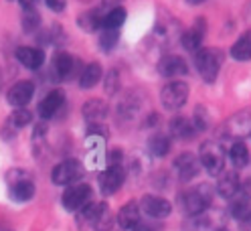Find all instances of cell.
<instances>
[{
	"instance_id": "1",
	"label": "cell",
	"mask_w": 251,
	"mask_h": 231,
	"mask_svg": "<svg viewBox=\"0 0 251 231\" xmlns=\"http://www.w3.org/2000/svg\"><path fill=\"white\" fill-rule=\"evenodd\" d=\"M211 201H213V189L209 184H201V187L180 195V209L188 217H197V215L205 213L209 209Z\"/></svg>"
},
{
	"instance_id": "2",
	"label": "cell",
	"mask_w": 251,
	"mask_h": 231,
	"mask_svg": "<svg viewBox=\"0 0 251 231\" xmlns=\"http://www.w3.org/2000/svg\"><path fill=\"white\" fill-rule=\"evenodd\" d=\"M195 63H197V69L202 79L215 81L219 71H221V65H223V53L219 49H199Z\"/></svg>"
},
{
	"instance_id": "3",
	"label": "cell",
	"mask_w": 251,
	"mask_h": 231,
	"mask_svg": "<svg viewBox=\"0 0 251 231\" xmlns=\"http://www.w3.org/2000/svg\"><path fill=\"white\" fill-rule=\"evenodd\" d=\"M85 173V166L77 160V158H67L59 162L53 173H51V180L55 184H59V187H71L73 182H77Z\"/></svg>"
},
{
	"instance_id": "4",
	"label": "cell",
	"mask_w": 251,
	"mask_h": 231,
	"mask_svg": "<svg viewBox=\"0 0 251 231\" xmlns=\"http://www.w3.org/2000/svg\"><path fill=\"white\" fill-rule=\"evenodd\" d=\"M199 160L211 175H221L225 168V150L219 142H202L199 150Z\"/></svg>"
},
{
	"instance_id": "5",
	"label": "cell",
	"mask_w": 251,
	"mask_h": 231,
	"mask_svg": "<svg viewBox=\"0 0 251 231\" xmlns=\"http://www.w3.org/2000/svg\"><path fill=\"white\" fill-rule=\"evenodd\" d=\"M6 179L10 184V197L17 203H26L35 197V182L28 179L25 171H10Z\"/></svg>"
},
{
	"instance_id": "6",
	"label": "cell",
	"mask_w": 251,
	"mask_h": 231,
	"mask_svg": "<svg viewBox=\"0 0 251 231\" xmlns=\"http://www.w3.org/2000/svg\"><path fill=\"white\" fill-rule=\"evenodd\" d=\"M188 91H191V89H188V83L186 81H170L160 91L162 105L168 107V110H178V107H182L186 103Z\"/></svg>"
},
{
	"instance_id": "7",
	"label": "cell",
	"mask_w": 251,
	"mask_h": 231,
	"mask_svg": "<svg viewBox=\"0 0 251 231\" xmlns=\"http://www.w3.org/2000/svg\"><path fill=\"white\" fill-rule=\"evenodd\" d=\"M91 195H93V191L89 184H71V187H67V191L63 193L61 203L67 211H79L87 203H91Z\"/></svg>"
},
{
	"instance_id": "8",
	"label": "cell",
	"mask_w": 251,
	"mask_h": 231,
	"mask_svg": "<svg viewBox=\"0 0 251 231\" xmlns=\"http://www.w3.org/2000/svg\"><path fill=\"white\" fill-rule=\"evenodd\" d=\"M81 69H83L81 61L75 55L65 53V51L55 55V73L61 77V79H75V77L81 75Z\"/></svg>"
},
{
	"instance_id": "9",
	"label": "cell",
	"mask_w": 251,
	"mask_h": 231,
	"mask_svg": "<svg viewBox=\"0 0 251 231\" xmlns=\"http://www.w3.org/2000/svg\"><path fill=\"white\" fill-rule=\"evenodd\" d=\"M231 215L235 219H247L251 217V180H247L239 191L231 199Z\"/></svg>"
},
{
	"instance_id": "10",
	"label": "cell",
	"mask_w": 251,
	"mask_h": 231,
	"mask_svg": "<svg viewBox=\"0 0 251 231\" xmlns=\"http://www.w3.org/2000/svg\"><path fill=\"white\" fill-rule=\"evenodd\" d=\"M33 94H35V83L28 79H21L6 91V100L10 105L19 110V107H26V103L33 100Z\"/></svg>"
},
{
	"instance_id": "11",
	"label": "cell",
	"mask_w": 251,
	"mask_h": 231,
	"mask_svg": "<svg viewBox=\"0 0 251 231\" xmlns=\"http://www.w3.org/2000/svg\"><path fill=\"white\" fill-rule=\"evenodd\" d=\"M124 180H126V171H124L122 164L107 166L100 177V189H101L103 195H114L124 184Z\"/></svg>"
},
{
	"instance_id": "12",
	"label": "cell",
	"mask_w": 251,
	"mask_h": 231,
	"mask_svg": "<svg viewBox=\"0 0 251 231\" xmlns=\"http://www.w3.org/2000/svg\"><path fill=\"white\" fill-rule=\"evenodd\" d=\"M140 211H144L148 217L152 219H164L172 213V205L162 197H156V195H146L140 203Z\"/></svg>"
},
{
	"instance_id": "13",
	"label": "cell",
	"mask_w": 251,
	"mask_h": 231,
	"mask_svg": "<svg viewBox=\"0 0 251 231\" xmlns=\"http://www.w3.org/2000/svg\"><path fill=\"white\" fill-rule=\"evenodd\" d=\"M175 168H176L180 180H193L199 175L201 160L195 156L193 152H182L180 156L175 160Z\"/></svg>"
},
{
	"instance_id": "14",
	"label": "cell",
	"mask_w": 251,
	"mask_h": 231,
	"mask_svg": "<svg viewBox=\"0 0 251 231\" xmlns=\"http://www.w3.org/2000/svg\"><path fill=\"white\" fill-rule=\"evenodd\" d=\"M65 103V94H63L61 89H51L49 94H47L41 102H39V116L43 120H49L53 118L61 107Z\"/></svg>"
},
{
	"instance_id": "15",
	"label": "cell",
	"mask_w": 251,
	"mask_h": 231,
	"mask_svg": "<svg viewBox=\"0 0 251 231\" xmlns=\"http://www.w3.org/2000/svg\"><path fill=\"white\" fill-rule=\"evenodd\" d=\"M227 134L233 138H243L251 134V110H241L227 120Z\"/></svg>"
},
{
	"instance_id": "16",
	"label": "cell",
	"mask_w": 251,
	"mask_h": 231,
	"mask_svg": "<svg viewBox=\"0 0 251 231\" xmlns=\"http://www.w3.org/2000/svg\"><path fill=\"white\" fill-rule=\"evenodd\" d=\"M205 33H207V23H205V19L195 21V25L180 37L182 47L188 49V51H197V49H201L202 39H205Z\"/></svg>"
},
{
	"instance_id": "17",
	"label": "cell",
	"mask_w": 251,
	"mask_h": 231,
	"mask_svg": "<svg viewBox=\"0 0 251 231\" xmlns=\"http://www.w3.org/2000/svg\"><path fill=\"white\" fill-rule=\"evenodd\" d=\"M158 73L162 77H180L186 73V63L178 55H166L158 61Z\"/></svg>"
},
{
	"instance_id": "18",
	"label": "cell",
	"mask_w": 251,
	"mask_h": 231,
	"mask_svg": "<svg viewBox=\"0 0 251 231\" xmlns=\"http://www.w3.org/2000/svg\"><path fill=\"white\" fill-rule=\"evenodd\" d=\"M17 59L26 69H39L45 63V51L39 49V47H19L17 49Z\"/></svg>"
},
{
	"instance_id": "19",
	"label": "cell",
	"mask_w": 251,
	"mask_h": 231,
	"mask_svg": "<svg viewBox=\"0 0 251 231\" xmlns=\"http://www.w3.org/2000/svg\"><path fill=\"white\" fill-rule=\"evenodd\" d=\"M241 182H239V177L237 173H223L221 177H219V182H217V193L221 195L223 199H233L235 193L239 191Z\"/></svg>"
},
{
	"instance_id": "20",
	"label": "cell",
	"mask_w": 251,
	"mask_h": 231,
	"mask_svg": "<svg viewBox=\"0 0 251 231\" xmlns=\"http://www.w3.org/2000/svg\"><path fill=\"white\" fill-rule=\"evenodd\" d=\"M107 116V103L101 100H89L83 103V118L89 124H100Z\"/></svg>"
},
{
	"instance_id": "21",
	"label": "cell",
	"mask_w": 251,
	"mask_h": 231,
	"mask_svg": "<svg viewBox=\"0 0 251 231\" xmlns=\"http://www.w3.org/2000/svg\"><path fill=\"white\" fill-rule=\"evenodd\" d=\"M138 221H140V205L134 201L126 203L118 213V225L122 229H134Z\"/></svg>"
},
{
	"instance_id": "22",
	"label": "cell",
	"mask_w": 251,
	"mask_h": 231,
	"mask_svg": "<svg viewBox=\"0 0 251 231\" xmlns=\"http://www.w3.org/2000/svg\"><path fill=\"white\" fill-rule=\"evenodd\" d=\"M101 77H103V69L100 63H87L83 65L81 69V75H79V85L83 89H91V87H96L100 81H101Z\"/></svg>"
},
{
	"instance_id": "23",
	"label": "cell",
	"mask_w": 251,
	"mask_h": 231,
	"mask_svg": "<svg viewBox=\"0 0 251 231\" xmlns=\"http://www.w3.org/2000/svg\"><path fill=\"white\" fill-rule=\"evenodd\" d=\"M103 207H105V203H87L83 209H79V215H77L79 227H93V223L100 217Z\"/></svg>"
},
{
	"instance_id": "24",
	"label": "cell",
	"mask_w": 251,
	"mask_h": 231,
	"mask_svg": "<svg viewBox=\"0 0 251 231\" xmlns=\"http://www.w3.org/2000/svg\"><path fill=\"white\" fill-rule=\"evenodd\" d=\"M170 134L178 138V140H184V138H191L195 134V128H193V122L188 120V118H175L170 122V126H168Z\"/></svg>"
},
{
	"instance_id": "25",
	"label": "cell",
	"mask_w": 251,
	"mask_h": 231,
	"mask_svg": "<svg viewBox=\"0 0 251 231\" xmlns=\"http://www.w3.org/2000/svg\"><path fill=\"white\" fill-rule=\"evenodd\" d=\"M138 107H140L138 98L132 94V91H128V94H126V96L120 100V103H118V116H120L122 120H132L134 114L138 112Z\"/></svg>"
},
{
	"instance_id": "26",
	"label": "cell",
	"mask_w": 251,
	"mask_h": 231,
	"mask_svg": "<svg viewBox=\"0 0 251 231\" xmlns=\"http://www.w3.org/2000/svg\"><path fill=\"white\" fill-rule=\"evenodd\" d=\"M124 21H126V8L118 6V8H112V10H107L103 14V17H101V26L105 30H120Z\"/></svg>"
},
{
	"instance_id": "27",
	"label": "cell",
	"mask_w": 251,
	"mask_h": 231,
	"mask_svg": "<svg viewBox=\"0 0 251 231\" xmlns=\"http://www.w3.org/2000/svg\"><path fill=\"white\" fill-rule=\"evenodd\" d=\"M231 57L237 59V61L251 59V30H247V33H243L237 39V43H235L233 49H231Z\"/></svg>"
},
{
	"instance_id": "28",
	"label": "cell",
	"mask_w": 251,
	"mask_h": 231,
	"mask_svg": "<svg viewBox=\"0 0 251 231\" xmlns=\"http://www.w3.org/2000/svg\"><path fill=\"white\" fill-rule=\"evenodd\" d=\"M21 23H23L25 33H37V30H39V26H41V14H39L37 6H28V8H23V14H21Z\"/></svg>"
},
{
	"instance_id": "29",
	"label": "cell",
	"mask_w": 251,
	"mask_h": 231,
	"mask_svg": "<svg viewBox=\"0 0 251 231\" xmlns=\"http://www.w3.org/2000/svg\"><path fill=\"white\" fill-rule=\"evenodd\" d=\"M30 122H33V114H30V110H26V107H19V110H14L8 116V120L4 122V124H8L14 132H19L21 128L28 126Z\"/></svg>"
},
{
	"instance_id": "30",
	"label": "cell",
	"mask_w": 251,
	"mask_h": 231,
	"mask_svg": "<svg viewBox=\"0 0 251 231\" xmlns=\"http://www.w3.org/2000/svg\"><path fill=\"white\" fill-rule=\"evenodd\" d=\"M229 158H231L235 168L247 166V162H249V150H247V146L243 142H235L231 146V150H229Z\"/></svg>"
},
{
	"instance_id": "31",
	"label": "cell",
	"mask_w": 251,
	"mask_h": 231,
	"mask_svg": "<svg viewBox=\"0 0 251 231\" xmlns=\"http://www.w3.org/2000/svg\"><path fill=\"white\" fill-rule=\"evenodd\" d=\"M77 23H79V26L83 30H87V33H93L96 28L101 26V12L96 8V10H87L83 12L79 19H77Z\"/></svg>"
},
{
	"instance_id": "32",
	"label": "cell",
	"mask_w": 251,
	"mask_h": 231,
	"mask_svg": "<svg viewBox=\"0 0 251 231\" xmlns=\"http://www.w3.org/2000/svg\"><path fill=\"white\" fill-rule=\"evenodd\" d=\"M148 148H150V152L154 154V156H166L168 150H170V140L164 134H156L150 140Z\"/></svg>"
},
{
	"instance_id": "33",
	"label": "cell",
	"mask_w": 251,
	"mask_h": 231,
	"mask_svg": "<svg viewBox=\"0 0 251 231\" xmlns=\"http://www.w3.org/2000/svg\"><path fill=\"white\" fill-rule=\"evenodd\" d=\"M211 227H213V223L205 213L197 215V217H191L184 223V231H211Z\"/></svg>"
},
{
	"instance_id": "34",
	"label": "cell",
	"mask_w": 251,
	"mask_h": 231,
	"mask_svg": "<svg viewBox=\"0 0 251 231\" xmlns=\"http://www.w3.org/2000/svg\"><path fill=\"white\" fill-rule=\"evenodd\" d=\"M120 39V30H105L101 28V35H100V49L103 51H112Z\"/></svg>"
},
{
	"instance_id": "35",
	"label": "cell",
	"mask_w": 251,
	"mask_h": 231,
	"mask_svg": "<svg viewBox=\"0 0 251 231\" xmlns=\"http://www.w3.org/2000/svg\"><path fill=\"white\" fill-rule=\"evenodd\" d=\"M114 225V217H112V211H109V207L105 205L100 213V217L96 219V223H93V229L96 231H109Z\"/></svg>"
},
{
	"instance_id": "36",
	"label": "cell",
	"mask_w": 251,
	"mask_h": 231,
	"mask_svg": "<svg viewBox=\"0 0 251 231\" xmlns=\"http://www.w3.org/2000/svg\"><path fill=\"white\" fill-rule=\"evenodd\" d=\"M103 87H105V94L109 96H116L118 89H120V75L116 69H112L107 73V77H103Z\"/></svg>"
},
{
	"instance_id": "37",
	"label": "cell",
	"mask_w": 251,
	"mask_h": 231,
	"mask_svg": "<svg viewBox=\"0 0 251 231\" xmlns=\"http://www.w3.org/2000/svg\"><path fill=\"white\" fill-rule=\"evenodd\" d=\"M209 126V116H207V110L205 107H197V112H195V122H193V128L195 132H202V130H207Z\"/></svg>"
},
{
	"instance_id": "38",
	"label": "cell",
	"mask_w": 251,
	"mask_h": 231,
	"mask_svg": "<svg viewBox=\"0 0 251 231\" xmlns=\"http://www.w3.org/2000/svg\"><path fill=\"white\" fill-rule=\"evenodd\" d=\"M122 156H124V152L120 148H114V150H109L107 152V166H118L122 162Z\"/></svg>"
},
{
	"instance_id": "39",
	"label": "cell",
	"mask_w": 251,
	"mask_h": 231,
	"mask_svg": "<svg viewBox=\"0 0 251 231\" xmlns=\"http://www.w3.org/2000/svg\"><path fill=\"white\" fill-rule=\"evenodd\" d=\"M162 227L158 225V223H150V221H138L136 225H134V229L132 231H160Z\"/></svg>"
},
{
	"instance_id": "40",
	"label": "cell",
	"mask_w": 251,
	"mask_h": 231,
	"mask_svg": "<svg viewBox=\"0 0 251 231\" xmlns=\"http://www.w3.org/2000/svg\"><path fill=\"white\" fill-rule=\"evenodd\" d=\"M120 2H124V0H101V4H100V12H107V10H112V8H118L120 6Z\"/></svg>"
},
{
	"instance_id": "41",
	"label": "cell",
	"mask_w": 251,
	"mask_h": 231,
	"mask_svg": "<svg viewBox=\"0 0 251 231\" xmlns=\"http://www.w3.org/2000/svg\"><path fill=\"white\" fill-rule=\"evenodd\" d=\"M47 6H49L53 12H61V10H65V4H67V0H45Z\"/></svg>"
},
{
	"instance_id": "42",
	"label": "cell",
	"mask_w": 251,
	"mask_h": 231,
	"mask_svg": "<svg viewBox=\"0 0 251 231\" xmlns=\"http://www.w3.org/2000/svg\"><path fill=\"white\" fill-rule=\"evenodd\" d=\"M37 2H39V0H21L23 8H28V6H37Z\"/></svg>"
},
{
	"instance_id": "43",
	"label": "cell",
	"mask_w": 251,
	"mask_h": 231,
	"mask_svg": "<svg viewBox=\"0 0 251 231\" xmlns=\"http://www.w3.org/2000/svg\"><path fill=\"white\" fill-rule=\"evenodd\" d=\"M188 2H191V4H202L205 0H188Z\"/></svg>"
},
{
	"instance_id": "44",
	"label": "cell",
	"mask_w": 251,
	"mask_h": 231,
	"mask_svg": "<svg viewBox=\"0 0 251 231\" xmlns=\"http://www.w3.org/2000/svg\"><path fill=\"white\" fill-rule=\"evenodd\" d=\"M215 231H229V229H215Z\"/></svg>"
}]
</instances>
